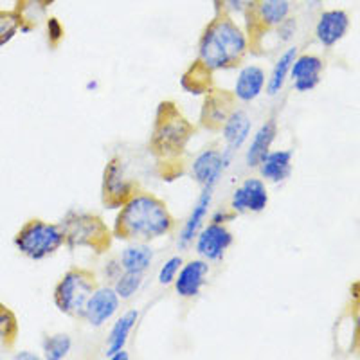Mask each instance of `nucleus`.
I'll return each mask as SVG.
<instances>
[{
	"label": "nucleus",
	"instance_id": "27",
	"mask_svg": "<svg viewBox=\"0 0 360 360\" xmlns=\"http://www.w3.org/2000/svg\"><path fill=\"white\" fill-rule=\"evenodd\" d=\"M180 266H182V258H172L169 262L164 263V266L159 272V283L160 285H169V283L175 279V276L179 274Z\"/></svg>",
	"mask_w": 360,
	"mask_h": 360
},
{
	"label": "nucleus",
	"instance_id": "32",
	"mask_svg": "<svg viewBox=\"0 0 360 360\" xmlns=\"http://www.w3.org/2000/svg\"><path fill=\"white\" fill-rule=\"evenodd\" d=\"M307 2H308V4H310V6H317V4H319V2H321V0H307Z\"/></svg>",
	"mask_w": 360,
	"mask_h": 360
},
{
	"label": "nucleus",
	"instance_id": "31",
	"mask_svg": "<svg viewBox=\"0 0 360 360\" xmlns=\"http://www.w3.org/2000/svg\"><path fill=\"white\" fill-rule=\"evenodd\" d=\"M17 359L20 360V359H37V355H29L27 352H24V353H20V355H17Z\"/></svg>",
	"mask_w": 360,
	"mask_h": 360
},
{
	"label": "nucleus",
	"instance_id": "17",
	"mask_svg": "<svg viewBox=\"0 0 360 360\" xmlns=\"http://www.w3.org/2000/svg\"><path fill=\"white\" fill-rule=\"evenodd\" d=\"M274 137H276V121L274 119H270L269 123H265L258 131H256L252 143H250L249 152H247V166H249V168H256V166H259L263 157L269 153L270 144H272Z\"/></svg>",
	"mask_w": 360,
	"mask_h": 360
},
{
	"label": "nucleus",
	"instance_id": "29",
	"mask_svg": "<svg viewBox=\"0 0 360 360\" xmlns=\"http://www.w3.org/2000/svg\"><path fill=\"white\" fill-rule=\"evenodd\" d=\"M47 29H49L51 41H58L60 38L63 37V27L58 18H54V17L49 18V20H47Z\"/></svg>",
	"mask_w": 360,
	"mask_h": 360
},
{
	"label": "nucleus",
	"instance_id": "4",
	"mask_svg": "<svg viewBox=\"0 0 360 360\" xmlns=\"http://www.w3.org/2000/svg\"><path fill=\"white\" fill-rule=\"evenodd\" d=\"M92 279L86 272H69L54 292L56 307L63 314L79 315L85 310V304L92 294Z\"/></svg>",
	"mask_w": 360,
	"mask_h": 360
},
{
	"label": "nucleus",
	"instance_id": "24",
	"mask_svg": "<svg viewBox=\"0 0 360 360\" xmlns=\"http://www.w3.org/2000/svg\"><path fill=\"white\" fill-rule=\"evenodd\" d=\"M45 356L51 360H60L67 356L70 352V339L67 335H54L45 340L44 344Z\"/></svg>",
	"mask_w": 360,
	"mask_h": 360
},
{
	"label": "nucleus",
	"instance_id": "19",
	"mask_svg": "<svg viewBox=\"0 0 360 360\" xmlns=\"http://www.w3.org/2000/svg\"><path fill=\"white\" fill-rule=\"evenodd\" d=\"M256 15H258L259 22L272 27V25H279L290 17L292 4L290 0H259L254 6Z\"/></svg>",
	"mask_w": 360,
	"mask_h": 360
},
{
	"label": "nucleus",
	"instance_id": "34",
	"mask_svg": "<svg viewBox=\"0 0 360 360\" xmlns=\"http://www.w3.org/2000/svg\"><path fill=\"white\" fill-rule=\"evenodd\" d=\"M96 86H98V83H96V82L89 83V89H96Z\"/></svg>",
	"mask_w": 360,
	"mask_h": 360
},
{
	"label": "nucleus",
	"instance_id": "12",
	"mask_svg": "<svg viewBox=\"0 0 360 360\" xmlns=\"http://www.w3.org/2000/svg\"><path fill=\"white\" fill-rule=\"evenodd\" d=\"M292 78H294V86L299 92L315 89L321 82V70H323V62L317 56H299L292 63Z\"/></svg>",
	"mask_w": 360,
	"mask_h": 360
},
{
	"label": "nucleus",
	"instance_id": "6",
	"mask_svg": "<svg viewBox=\"0 0 360 360\" xmlns=\"http://www.w3.org/2000/svg\"><path fill=\"white\" fill-rule=\"evenodd\" d=\"M69 231L67 234L63 233V236L69 238L70 243H79V245H92L96 247L98 250L99 245L98 242H103L105 245L110 243V238L107 240V234H105V227H103L101 221L98 218H92V217H76V220L69 221L67 224Z\"/></svg>",
	"mask_w": 360,
	"mask_h": 360
},
{
	"label": "nucleus",
	"instance_id": "16",
	"mask_svg": "<svg viewBox=\"0 0 360 360\" xmlns=\"http://www.w3.org/2000/svg\"><path fill=\"white\" fill-rule=\"evenodd\" d=\"M250 131V119L245 112L236 110L225 119L224 124V137L229 150H238L242 148L247 141Z\"/></svg>",
	"mask_w": 360,
	"mask_h": 360
},
{
	"label": "nucleus",
	"instance_id": "11",
	"mask_svg": "<svg viewBox=\"0 0 360 360\" xmlns=\"http://www.w3.org/2000/svg\"><path fill=\"white\" fill-rule=\"evenodd\" d=\"M231 157H233V150H227L224 155L214 152V150H207V152L200 153L198 159L195 160L193 173L202 186H214L217 180L220 179L221 172L229 166Z\"/></svg>",
	"mask_w": 360,
	"mask_h": 360
},
{
	"label": "nucleus",
	"instance_id": "28",
	"mask_svg": "<svg viewBox=\"0 0 360 360\" xmlns=\"http://www.w3.org/2000/svg\"><path fill=\"white\" fill-rule=\"evenodd\" d=\"M9 326L17 328L15 326V319H13L11 311L6 310V308H0V335L8 337V339L11 340V337L15 335V333L9 332Z\"/></svg>",
	"mask_w": 360,
	"mask_h": 360
},
{
	"label": "nucleus",
	"instance_id": "30",
	"mask_svg": "<svg viewBox=\"0 0 360 360\" xmlns=\"http://www.w3.org/2000/svg\"><path fill=\"white\" fill-rule=\"evenodd\" d=\"M110 359H112V360H127L128 355H127V352H123V349H119V352L112 353Z\"/></svg>",
	"mask_w": 360,
	"mask_h": 360
},
{
	"label": "nucleus",
	"instance_id": "13",
	"mask_svg": "<svg viewBox=\"0 0 360 360\" xmlns=\"http://www.w3.org/2000/svg\"><path fill=\"white\" fill-rule=\"evenodd\" d=\"M207 272V263L202 262V259L189 262L184 269L180 270L179 278H176L175 288L179 295H182V297H195V295L200 294Z\"/></svg>",
	"mask_w": 360,
	"mask_h": 360
},
{
	"label": "nucleus",
	"instance_id": "2",
	"mask_svg": "<svg viewBox=\"0 0 360 360\" xmlns=\"http://www.w3.org/2000/svg\"><path fill=\"white\" fill-rule=\"evenodd\" d=\"M247 47L245 34L227 15H218L205 27L200 40V62L209 69L231 67Z\"/></svg>",
	"mask_w": 360,
	"mask_h": 360
},
{
	"label": "nucleus",
	"instance_id": "26",
	"mask_svg": "<svg viewBox=\"0 0 360 360\" xmlns=\"http://www.w3.org/2000/svg\"><path fill=\"white\" fill-rule=\"evenodd\" d=\"M258 0H214V8H217L218 15H229V13H240V15H247V13L254 11Z\"/></svg>",
	"mask_w": 360,
	"mask_h": 360
},
{
	"label": "nucleus",
	"instance_id": "33",
	"mask_svg": "<svg viewBox=\"0 0 360 360\" xmlns=\"http://www.w3.org/2000/svg\"><path fill=\"white\" fill-rule=\"evenodd\" d=\"M40 2H41V4H44V6H49V4H53L54 0H40Z\"/></svg>",
	"mask_w": 360,
	"mask_h": 360
},
{
	"label": "nucleus",
	"instance_id": "8",
	"mask_svg": "<svg viewBox=\"0 0 360 360\" xmlns=\"http://www.w3.org/2000/svg\"><path fill=\"white\" fill-rule=\"evenodd\" d=\"M269 204V195L263 186L262 180L247 179L233 195V209L236 213H245V211H254L259 213Z\"/></svg>",
	"mask_w": 360,
	"mask_h": 360
},
{
	"label": "nucleus",
	"instance_id": "20",
	"mask_svg": "<svg viewBox=\"0 0 360 360\" xmlns=\"http://www.w3.org/2000/svg\"><path fill=\"white\" fill-rule=\"evenodd\" d=\"M137 317H139L137 310H131L128 311V314H124L123 317L115 323L114 330H112L110 333V340H108L107 356H110L112 353L119 352V349H123L124 342H127L128 335H130L131 332V328H134V324L137 323Z\"/></svg>",
	"mask_w": 360,
	"mask_h": 360
},
{
	"label": "nucleus",
	"instance_id": "23",
	"mask_svg": "<svg viewBox=\"0 0 360 360\" xmlns=\"http://www.w3.org/2000/svg\"><path fill=\"white\" fill-rule=\"evenodd\" d=\"M141 283H143V272H130V270H127V274L123 278H119L117 285H115V294L123 299L131 297L135 292L139 290Z\"/></svg>",
	"mask_w": 360,
	"mask_h": 360
},
{
	"label": "nucleus",
	"instance_id": "5",
	"mask_svg": "<svg viewBox=\"0 0 360 360\" xmlns=\"http://www.w3.org/2000/svg\"><path fill=\"white\" fill-rule=\"evenodd\" d=\"M162 110L166 112V115H164L162 123L159 121L157 124L155 146L164 153L179 152L188 141L189 124L186 123L184 117H180L176 110H166V105H162Z\"/></svg>",
	"mask_w": 360,
	"mask_h": 360
},
{
	"label": "nucleus",
	"instance_id": "7",
	"mask_svg": "<svg viewBox=\"0 0 360 360\" xmlns=\"http://www.w3.org/2000/svg\"><path fill=\"white\" fill-rule=\"evenodd\" d=\"M231 243H233V234L225 229L224 225L214 224L213 221L198 236L197 250L204 258L211 259V262H217V259L224 258L225 250L229 249Z\"/></svg>",
	"mask_w": 360,
	"mask_h": 360
},
{
	"label": "nucleus",
	"instance_id": "25",
	"mask_svg": "<svg viewBox=\"0 0 360 360\" xmlns=\"http://www.w3.org/2000/svg\"><path fill=\"white\" fill-rule=\"evenodd\" d=\"M20 29V18L15 11H2L0 9V45L11 40Z\"/></svg>",
	"mask_w": 360,
	"mask_h": 360
},
{
	"label": "nucleus",
	"instance_id": "22",
	"mask_svg": "<svg viewBox=\"0 0 360 360\" xmlns=\"http://www.w3.org/2000/svg\"><path fill=\"white\" fill-rule=\"evenodd\" d=\"M295 56H297V47H290V49L278 60L274 70H272V76H270L269 86H266L270 96H276L279 90H281L283 83H285V78H287V74L288 70H290L292 63H294Z\"/></svg>",
	"mask_w": 360,
	"mask_h": 360
},
{
	"label": "nucleus",
	"instance_id": "21",
	"mask_svg": "<svg viewBox=\"0 0 360 360\" xmlns=\"http://www.w3.org/2000/svg\"><path fill=\"white\" fill-rule=\"evenodd\" d=\"M152 259L153 252L146 245L128 247L123 256H121V263H123L124 270H130V272H144L150 266Z\"/></svg>",
	"mask_w": 360,
	"mask_h": 360
},
{
	"label": "nucleus",
	"instance_id": "3",
	"mask_svg": "<svg viewBox=\"0 0 360 360\" xmlns=\"http://www.w3.org/2000/svg\"><path fill=\"white\" fill-rule=\"evenodd\" d=\"M63 240H65L63 231L58 225L34 220L22 227V231L15 238V245L27 258L41 259L53 254L62 245Z\"/></svg>",
	"mask_w": 360,
	"mask_h": 360
},
{
	"label": "nucleus",
	"instance_id": "15",
	"mask_svg": "<svg viewBox=\"0 0 360 360\" xmlns=\"http://www.w3.org/2000/svg\"><path fill=\"white\" fill-rule=\"evenodd\" d=\"M265 85V72L259 67H245L238 76L236 86H234V94L242 101H252L259 96Z\"/></svg>",
	"mask_w": 360,
	"mask_h": 360
},
{
	"label": "nucleus",
	"instance_id": "18",
	"mask_svg": "<svg viewBox=\"0 0 360 360\" xmlns=\"http://www.w3.org/2000/svg\"><path fill=\"white\" fill-rule=\"evenodd\" d=\"M262 166V175L272 182H281L287 179L292 172V152H272L266 153Z\"/></svg>",
	"mask_w": 360,
	"mask_h": 360
},
{
	"label": "nucleus",
	"instance_id": "14",
	"mask_svg": "<svg viewBox=\"0 0 360 360\" xmlns=\"http://www.w3.org/2000/svg\"><path fill=\"white\" fill-rule=\"evenodd\" d=\"M211 193H213V186H204V191H202L197 205L193 209L191 217L188 218L184 229H182V234H180L179 247H182V249H186V247L193 242V238H195L197 231L200 229L202 221H204L205 214H207L209 205H211Z\"/></svg>",
	"mask_w": 360,
	"mask_h": 360
},
{
	"label": "nucleus",
	"instance_id": "1",
	"mask_svg": "<svg viewBox=\"0 0 360 360\" xmlns=\"http://www.w3.org/2000/svg\"><path fill=\"white\" fill-rule=\"evenodd\" d=\"M172 227L166 205L148 195L135 197L124 205L117 218L115 234L127 240H153Z\"/></svg>",
	"mask_w": 360,
	"mask_h": 360
},
{
	"label": "nucleus",
	"instance_id": "9",
	"mask_svg": "<svg viewBox=\"0 0 360 360\" xmlns=\"http://www.w3.org/2000/svg\"><path fill=\"white\" fill-rule=\"evenodd\" d=\"M348 27V13L342 9H328V11L321 13L317 25H315V34L324 47H332L346 34Z\"/></svg>",
	"mask_w": 360,
	"mask_h": 360
},
{
	"label": "nucleus",
	"instance_id": "10",
	"mask_svg": "<svg viewBox=\"0 0 360 360\" xmlns=\"http://www.w3.org/2000/svg\"><path fill=\"white\" fill-rule=\"evenodd\" d=\"M119 307V295L112 288H99L94 294H90L89 301L85 304L83 315L86 317L92 326H101L107 323L112 315L115 314Z\"/></svg>",
	"mask_w": 360,
	"mask_h": 360
}]
</instances>
